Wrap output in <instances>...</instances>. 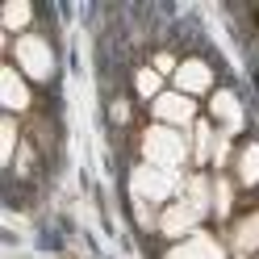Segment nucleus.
Returning a JSON list of instances; mask_svg holds the SVG:
<instances>
[{
    "mask_svg": "<svg viewBox=\"0 0 259 259\" xmlns=\"http://www.w3.org/2000/svg\"><path fill=\"white\" fill-rule=\"evenodd\" d=\"M142 159H147L151 167H163V171H176V167H184L188 159H192V142L180 134V130H171V125H151L147 134H142Z\"/></svg>",
    "mask_w": 259,
    "mask_h": 259,
    "instance_id": "1",
    "label": "nucleus"
},
{
    "mask_svg": "<svg viewBox=\"0 0 259 259\" xmlns=\"http://www.w3.org/2000/svg\"><path fill=\"white\" fill-rule=\"evenodd\" d=\"M13 67H17L25 79H34V84H46V79L55 75V46L46 42L42 34H21L13 42Z\"/></svg>",
    "mask_w": 259,
    "mask_h": 259,
    "instance_id": "2",
    "label": "nucleus"
},
{
    "mask_svg": "<svg viewBox=\"0 0 259 259\" xmlns=\"http://www.w3.org/2000/svg\"><path fill=\"white\" fill-rule=\"evenodd\" d=\"M151 113H155V121H159V125H171V130H180V125H197V121H201L197 101H192V96H184V92H163V96L151 105Z\"/></svg>",
    "mask_w": 259,
    "mask_h": 259,
    "instance_id": "3",
    "label": "nucleus"
},
{
    "mask_svg": "<svg viewBox=\"0 0 259 259\" xmlns=\"http://www.w3.org/2000/svg\"><path fill=\"white\" fill-rule=\"evenodd\" d=\"M209 121H213V125H218V134H226V138H234L238 130H242L247 113H242L238 96H234L230 88H218L213 96H209Z\"/></svg>",
    "mask_w": 259,
    "mask_h": 259,
    "instance_id": "4",
    "label": "nucleus"
},
{
    "mask_svg": "<svg viewBox=\"0 0 259 259\" xmlns=\"http://www.w3.org/2000/svg\"><path fill=\"white\" fill-rule=\"evenodd\" d=\"M171 79H176V92H184V96L213 92V67H209L205 59H180V71Z\"/></svg>",
    "mask_w": 259,
    "mask_h": 259,
    "instance_id": "5",
    "label": "nucleus"
},
{
    "mask_svg": "<svg viewBox=\"0 0 259 259\" xmlns=\"http://www.w3.org/2000/svg\"><path fill=\"white\" fill-rule=\"evenodd\" d=\"M0 88H5V109L13 113V117L34 109V88L25 84V75L13 67V63H9V67H0Z\"/></svg>",
    "mask_w": 259,
    "mask_h": 259,
    "instance_id": "6",
    "label": "nucleus"
},
{
    "mask_svg": "<svg viewBox=\"0 0 259 259\" xmlns=\"http://www.w3.org/2000/svg\"><path fill=\"white\" fill-rule=\"evenodd\" d=\"M167 259H226V247H222L209 230H197L192 238L176 242V247L167 251Z\"/></svg>",
    "mask_w": 259,
    "mask_h": 259,
    "instance_id": "7",
    "label": "nucleus"
},
{
    "mask_svg": "<svg viewBox=\"0 0 259 259\" xmlns=\"http://www.w3.org/2000/svg\"><path fill=\"white\" fill-rule=\"evenodd\" d=\"M234 184L238 188H259V142H242L234 151Z\"/></svg>",
    "mask_w": 259,
    "mask_h": 259,
    "instance_id": "8",
    "label": "nucleus"
},
{
    "mask_svg": "<svg viewBox=\"0 0 259 259\" xmlns=\"http://www.w3.org/2000/svg\"><path fill=\"white\" fill-rule=\"evenodd\" d=\"M234 247L238 251H247V255H255L259 251V209H247L238 222H234Z\"/></svg>",
    "mask_w": 259,
    "mask_h": 259,
    "instance_id": "9",
    "label": "nucleus"
},
{
    "mask_svg": "<svg viewBox=\"0 0 259 259\" xmlns=\"http://www.w3.org/2000/svg\"><path fill=\"white\" fill-rule=\"evenodd\" d=\"M134 92L142 96V101H151V105H155L159 96L167 92V88H163V75H159L155 67H138V71H134Z\"/></svg>",
    "mask_w": 259,
    "mask_h": 259,
    "instance_id": "10",
    "label": "nucleus"
},
{
    "mask_svg": "<svg viewBox=\"0 0 259 259\" xmlns=\"http://www.w3.org/2000/svg\"><path fill=\"white\" fill-rule=\"evenodd\" d=\"M0 25H5L9 34H29L25 25H34V9L29 5H9L5 13H0Z\"/></svg>",
    "mask_w": 259,
    "mask_h": 259,
    "instance_id": "11",
    "label": "nucleus"
},
{
    "mask_svg": "<svg viewBox=\"0 0 259 259\" xmlns=\"http://www.w3.org/2000/svg\"><path fill=\"white\" fill-rule=\"evenodd\" d=\"M130 117H134V109H130V101H125V96H117V101L109 105V121H113V125H125Z\"/></svg>",
    "mask_w": 259,
    "mask_h": 259,
    "instance_id": "12",
    "label": "nucleus"
}]
</instances>
